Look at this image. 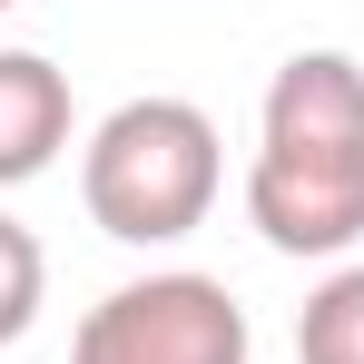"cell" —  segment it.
<instances>
[{
	"label": "cell",
	"instance_id": "cell-1",
	"mask_svg": "<svg viewBox=\"0 0 364 364\" xmlns=\"http://www.w3.org/2000/svg\"><path fill=\"white\" fill-rule=\"evenodd\" d=\"M246 227L276 256L364 246V69L345 50H296L266 79V128L246 168Z\"/></svg>",
	"mask_w": 364,
	"mask_h": 364
},
{
	"label": "cell",
	"instance_id": "cell-5",
	"mask_svg": "<svg viewBox=\"0 0 364 364\" xmlns=\"http://www.w3.org/2000/svg\"><path fill=\"white\" fill-rule=\"evenodd\" d=\"M296 364H364V266H335L296 315Z\"/></svg>",
	"mask_w": 364,
	"mask_h": 364
},
{
	"label": "cell",
	"instance_id": "cell-2",
	"mask_svg": "<svg viewBox=\"0 0 364 364\" xmlns=\"http://www.w3.org/2000/svg\"><path fill=\"white\" fill-rule=\"evenodd\" d=\"M217 187H227V148L197 99H128L89 128V158H79V197H89L99 237L119 246L197 237Z\"/></svg>",
	"mask_w": 364,
	"mask_h": 364
},
{
	"label": "cell",
	"instance_id": "cell-4",
	"mask_svg": "<svg viewBox=\"0 0 364 364\" xmlns=\"http://www.w3.org/2000/svg\"><path fill=\"white\" fill-rule=\"evenodd\" d=\"M69 148V69L40 50H0V187H30Z\"/></svg>",
	"mask_w": 364,
	"mask_h": 364
},
{
	"label": "cell",
	"instance_id": "cell-6",
	"mask_svg": "<svg viewBox=\"0 0 364 364\" xmlns=\"http://www.w3.org/2000/svg\"><path fill=\"white\" fill-rule=\"evenodd\" d=\"M40 305H50V256L20 217H0V345H20L40 325Z\"/></svg>",
	"mask_w": 364,
	"mask_h": 364
},
{
	"label": "cell",
	"instance_id": "cell-3",
	"mask_svg": "<svg viewBox=\"0 0 364 364\" xmlns=\"http://www.w3.org/2000/svg\"><path fill=\"white\" fill-rule=\"evenodd\" d=\"M246 305L217 276H138L119 296H99L69 335V364H246Z\"/></svg>",
	"mask_w": 364,
	"mask_h": 364
},
{
	"label": "cell",
	"instance_id": "cell-7",
	"mask_svg": "<svg viewBox=\"0 0 364 364\" xmlns=\"http://www.w3.org/2000/svg\"><path fill=\"white\" fill-rule=\"evenodd\" d=\"M0 10H20V0H0Z\"/></svg>",
	"mask_w": 364,
	"mask_h": 364
}]
</instances>
